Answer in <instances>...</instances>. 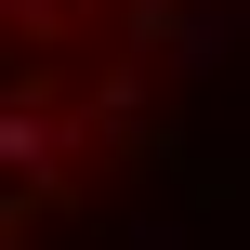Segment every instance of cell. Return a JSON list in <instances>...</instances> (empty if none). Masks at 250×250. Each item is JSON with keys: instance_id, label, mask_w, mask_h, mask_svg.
Here are the masks:
<instances>
[{"instance_id": "cell-1", "label": "cell", "mask_w": 250, "mask_h": 250, "mask_svg": "<svg viewBox=\"0 0 250 250\" xmlns=\"http://www.w3.org/2000/svg\"><path fill=\"white\" fill-rule=\"evenodd\" d=\"M237 0H0V250H66L171 132Z\"/></svg>"}]
</instances>
